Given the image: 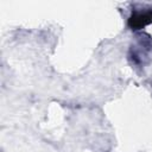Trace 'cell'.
Listing matches in <instances>:
<instances>
[{
	"label": "cell",
	"instance_id": "6da1fadb",
	"mask_svg": "<svg viewBox=\"0 0 152 152\" xmlns=\"http://www.w3.org/2000/svg\"><path fill=\"white\" fill-rule=\"evenodd\" d=\"M150 24H152V8L141 10V11L133 10L127 21L128 27L133 31L141 30Z\"/></svg>",
	"mask_w": 152,
	"mask_h": 152
}]
</instances>
